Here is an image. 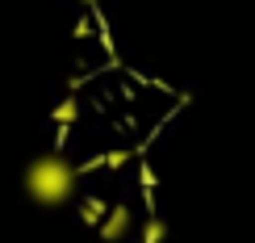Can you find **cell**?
Segmentation results:
<instances>
[{"instance_id":"277c9868","label":"cell","mask_w":255,"mask_h":243,"mask_svg":"<svg viewBox=\"0 0 255 243\" xmlns=\"http://www.w3.org/2000/svg\"><path fill=\"white\" fill-rule=\"evenodd\" d=\"M163 235H167L163 218H159V214H151V218H146V227H142V243H159Z\"/></svg>"},{"instance_id":"3957f363","label":"cell","mask_w":255,"mask_h":243,"mask_svg":"<svg viewBox=\"0 0 255 243\" xmlns=\"http://www.w3.org/2000/svg\"><path fill=\"white\" fill-rule=\"evenodd\" d=\"M76 113H80V101H76V97H63V105L55 109V122H59V130H67V126L76 122Z\"/></svg>"},{"instance_id":"7a4b0ae2","label":"cell","mask_w":255,"mask_h":243,"mask_svg":"<svg viewBox=\"0 0 255 243\" xmlns=\"http://www.w3.org/2000/svg\"><path fill=\"white\" fill-rule=\"evenodd\" d=\"M130 235V206H113L109 214H105V223H101V239H126Z\"/></svg>"},{"instance_id":"5b68a950","label":"cell","mask_w":255,"mask_h":243,"mask_svg":"<svg viewBox=\"0 0 255 243\" xmlns=\"http://www.w3.org/2000/svg\"><path fill=\"white\" fill-rule=\"evenodd\" d=\"M101 214H105L101 202H88V206H84V218H88V223H101Z\"/></svg>"},{"instance_id":"8992f818","label":"cell","mask_w":255,"mask_h":243,"mask_svg":"<svg viewBox=\"0 0 255 243\" xmlns=\"http://www.w3.org/2000/svg\"><path fill=\"white\" fill-rule=\"evenodd\" d=\"M80 4H84V8H97V0H80Z\"/></svg>"},{"instance_id":"6da1fadb","label":"cell","mask_w":255,"mask_h":243,"mask_svg":"<svg viewBox=\"0 0 255 243\" xmlns=\"http://www.w3.org/2000/svg\"><path fill=\"white\" fill-rule=\"evenodd\" d=\"M76 181H80V168H71L59 151H46L38 160H29L25 176H21V189L38 206H63L76 193Z\"/></svg>"}]
</instances>
